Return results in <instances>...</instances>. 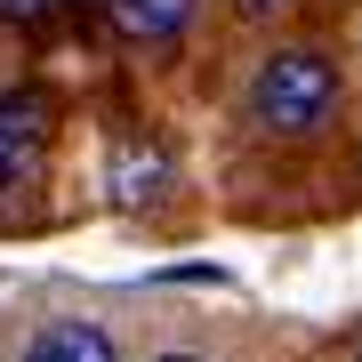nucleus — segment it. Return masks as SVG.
<instances>
[{"label": "nucleus", "instance_id": "1", "mask_svg": "<svg viewBox=\"0 0 362 362\" xmlns=\"http://www.w3.org/2000/svg\"><path fill=\"white\" fill-rule=\"evenodd\" d=\"M338 105V65L322 49H274L250 81V121L266 137H314Z\"/></svg>", "mask_w": 362, "mask_h": 362}, {"label": "nucleus", "instance_id": "2", "mask_svg": "<svg viewBox=\"0 0 362 362\" xmlns=\"http://www.w3.org/2000/svg\"><path fill=\"white\" fill-rule=\"evenodd\" d=\"M40 145H49V89H8L0 97V185H25Z\"/></svg>", "mask_w": 362, "mask_h": 362}, {"label": "nucleus", "instance_id": "3", "mask_svg": "<svg viewBox=\"0 0 362 362\" xmlns=\"http://www.w3.org/2000/svg\"><path fill=\"white\" fill-rule=\"evenodd\" d=\"M16 362H121V354H113V330L105 322H49V330L25 338Z\"/></svg>", "mask_w": 362, "mask_h": 362}, {"label": "nucleus", "instance_id": "4", "mask_svg": "<svg viewBox=\"0 0 362 362\" xmlns=\"http://www.w3.org/2000/svg\"><path fill=\"white\" fill-rule=\"evenodd\" d=\"M161 177H169V161L153 153V145H137V137L105 153V194H113L121 209H145V202L161 194Z\"/></svg>", "mask_w": 362, "mask_h": 362}, {"label": "nucleus", "instance_id": "5", "mask_svg": "<svg viewBox=\"0 0 362 362\" xmlns=\"http://www.w3.org/2000/svg\"><path fill=\"white\" fill-rule=\"evenodd\" d=\"M202 0H105V16H113L121 40H177L185 25H194Z\"/></svg>", "mask_w": 362, "mask_h": 362}, {"label": "nucleus", "instance_id": "6", "mask_svg": "<svg viewBox=\"0 0 362 362\" xmlns=\"http://www.w3.org/2000/svg\"><path fill=\"white\" fill-rule=\"evenodd\" d=\"M49 8V0H0V16H8V25H25V16H40Z\"/></svg>", "mask_w": 362, "mask_h": 362}, {"label": "nucleus", "instance_id": "7", "mask_svg": "<svg viewBox=\"0 0 362 362\" xmlns=\"http://www.w3.org/2000/svg\"><path fill=\"white\" fill-rule=\"evenodd\" d=\"M233 8H242V16H282L290 0H233Z\"/></svg>", "mask_w": 362, "mask_h": 362}, {"label": "nucleus", "instance_id": "8", "mask_svg": "<svg viewBox=\"0 0 362 362\" xmlns=\"http://www.w3.org/2000/svg\"><path fill=\"white\" fill-rule=\"evenodd\" d=\"M161 362H202V354H161Z\"/></svg>", "mask_w": 362, "mask_h": 362}, {"label": "nucleus", "instance_id": "9", "mask_svg": "<svg viewBox=\"0 0 362 362\" xmlns=\"http://www.w3.org/2000/svg\"><path fill=\"white\" fill-rule=\"evenodd\" d=\"M97 8H105V0H97Z\"/></svg>", "mask_w": 362, "mask_h": 362}]
</instances>
